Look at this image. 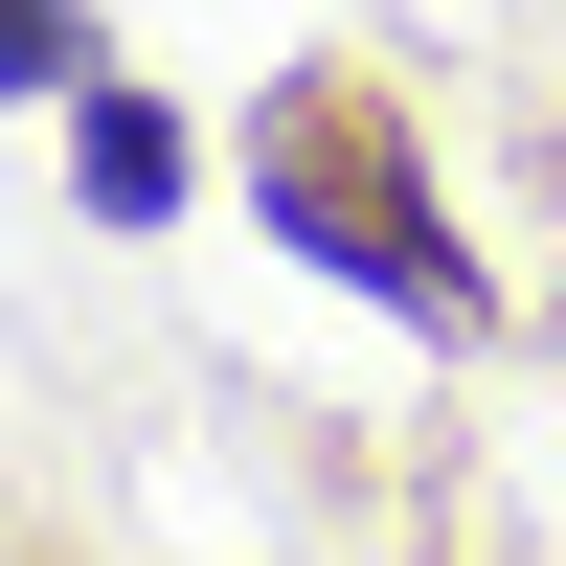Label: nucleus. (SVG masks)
I'll list each match as a JSON object with an SVG mask.
<instances>
[{
    "label": "nucleus",
    "mask_w": 566,
    "mask_h": 566,
    "mask_svg": "<svg viewBox=\"0 0 566 566\" xmlns=\"http://www.w3.org/2000/svg\"><path fill=\"white\" fill-rule=\"evenodd\" d=\"M272 205H295V227H317V250H340V272H363L386 317H476V272L431 250V205L386 181V136H363V114H317V136H272Z\"/></svg>",
    "instance_id": "f257e3e1"
},
{
    "label": "nucleus",
    "mask_w": 566,
    "mask_h": 566,
    "mask_svg": "<svg viewBox=\"0 0 566 566\" xmlns=\"http://www.w3.org/2000/svg\"><path fill=\"white\" fill-rule=\"evenodd\" d=\"M91 205H114V227H159V205H181V114L91 91Z\"/></svg>",
    "instance_id": "f03ea898"
},
{
    "label": "nucleus",
    "mask_w": 566,
    "mask_h": 566,
    "mask_svg": "<svg viewBox=\"0 0 566 566\" xmlns=\"http://www.w3.org/2000/svg\"><path fill=\"white\" fill-rule=\"evenodd\" d=\"M0 91H91V45L45 23V0H0Z\"/></svg>",
    "instance_id": "7ed1b4c3"
}]
</instances>
